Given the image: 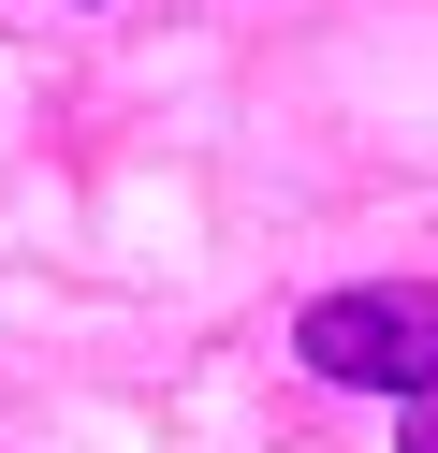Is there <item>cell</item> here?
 Here are the masks:
<instances>
[{
    "instance_id": "2",
    "label": "cell",
    "mask_w": 438,
    "mask_h": 453,
    "mask_svg": "<svg viewBox=\"0 0 438 453\" xmlns=\"http://www.w3.org/2000/svg\"><path fill=\"white\" fill-rule=\"evenodd\" d=\"M409 453H438V395H424V410H409Z\"/></svg>"
},
{
    "instance_id": "1",
    "label": "cell",
    "mask_w": 438,
    "mask_h": 453,
    "mask_svg": "<svg viewBox=\"0 0 438 453\" xmlns=\"http://www.w3.org/2000/svg\"><path fill=\"white\" fill-rule=\"evenodd\" d=\"M292 365H321L336 395L424 410V395H438V293H424V278H350V293H321L307 322H292Z\"/></svg>"
}]
</instances>
